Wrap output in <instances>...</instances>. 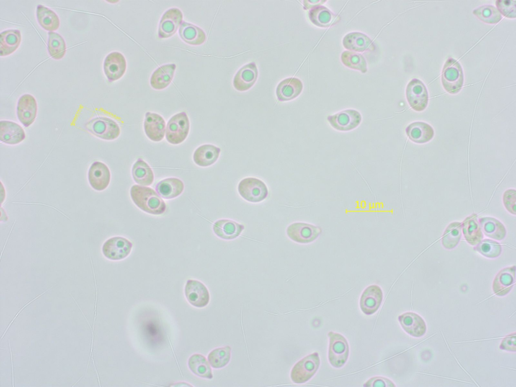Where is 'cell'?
<instances>
[{"label":"cell","instance_id":"1","mask_svg":"<svg viewBox=\"0 0 516 387\" xmlns=\"http://www.w3.org/2000/svg\"><path fill=\"white\" fill-rule=\"evenodd\" d=\"M131 198L136 205L143 211L153 215L164 213L166 206L164 201L153 189L137 184L132 186Z\"/></svg>","mask_w":516,"mask_h":387},{"label":"cell","instance_id":"2","mask_svg":"<svg viewBox=\"0 0 516 387\" xmlns=\"http://www.w3.org/2000/svg\"><path fill=\"white\" fill-rule=\"evenodd\" d=\"M441 82L445 90L450 94L458 93L463 85L464 75L460 63L453 58L445 62L441 73Z\"/></svg>","mask_w":516,"mask_h":387},{"label":"cell","instance_id":"3","mask_svg":"<svg viewBox=\"0 0 516 387\" xmlns=\"http://www.w3.org/2000/svg\"><path fill=\"white\" fill-rule=\"evenodd\" d=\"M330 342L328 358L335 368L342 367L346 362L349 354V347L346 339L341 334L330 332L328 334Z\"/></svg>","mask_w":516,"mask_h":387},{"label":"cell","instance_id":"4","mask_svg":"<svg viewBox=\"0 0 516 387\" xmlns=\"http://www.w3.org/2000/svg\"><path fill=\"white\" fill-rule=\"evenodd\" d=\"M189 120L185 112L178 113L168 120L166 131V139L168 143L177 145L183 142L189 131Z\"/></svg>","mask_w":516,"mask_h":387},{"label":"cell","instance_id":"5","mask_svg":"<svg viewBox=\"0 0 516 387\" xmlns=\"http://www.w3.org/2000/svg\"><path fill=\"white\" fill-rule=\"evenodd\" d=\"M320 365L318 353L309 354L296 363L291 371V378L296 383L309 380L316 372Z\"/></svg>","mask_w":516,"mask_h":387},{"label":"cell","instance_id":"6","mask_svg":"<svg viewBox=\"0 0 516 387\" xmlns=\"http://www.w3.org/2000/svg\"><path fill=\"white\" fill-rule=\"evenodd\" d=\"M86 129L95 136L106 140H113L120 135V130L117 123L106 117H97L86 124Z\"/></svg>","mask_w":516,"mask_h":387},{"label":"cell","instance_id":"7","mask_svg":"<svg viewBox=\"0 0 516 387\" xmlns=\"http://www.w3.org/2000/svg\"><path fill=\"white\" fill-rule=\"evenodd\" d=\"M238 190L244 199L252 203L263 201L268 194L265 183L253 177L246 178L241 180L238 184Z\"/></svg>","mask_w":516,"mask_h":387},{"label":"cell","instance_id":"8","mask_svg":"<svg viewBox=\"0 0 516 387\" xmlns=\"http://www.w3.org/2000/svg\"><path fill=\"white\" fill-rule=\"evenodd\" d=\"M318 226L303 222H296L287 229L288 236L293 241L300 243H309L316 239L321 233Z\"/></svg>","mask_w":516,"mask_h":387},{"label":"cell","instance_id":"9","mask_svg":"<svg viewBox=\"0 0 516 387\" xmlns=\"http://www.w3.org/2000/svg\"><path fill=\"white\" fill-rule=\"evenodd\" d=\"M406 94L407 101L412 109L417 111L425 109L428 104V94L426 87L420 80H411L407 85Z\"/></svg>","mask_w":516,"mask_h":387},{"label":"cell","instance_id":"10","mask_svg":"<svg viewBox=\"0 0 516 387\" xmlns=\"http://www.w3.org/2000/svg\"><path fill=\"white\" fill-rule=\"evenodd\" d=\"M183 14L177 8H172L162 16L158 30V37L167 38L172 36L182 23Z\"/></svg>","mask_w":516,"mask_h":387},{"label":"cell","instance_id":"11","mask_svg":"<svg viewBox=\"0 0 516 387\" xmlns=\"http://www.w3.org/2000/svg\"><path fill=\"white\" fill-rule=\"evenodd\" d=\"M327 120L335 129L345 132L356 128L360 123L362 117L357 110L347 109L328 116Z\"/></svg>","mask_w":516,"mask_h":387},{"label":"cell","instance_id":"12","mask_svg":"<svg viewBox=\"0 0 516 387\" xmlns=\"http://www.w3.org/2000/svg\"><path fill=\"white\" fill-rule=\"evenodd\" d=\"M133 244L127 239L115 236L108 239L102 246L104 256L111 260H120L130 253Z\"/></svg>","mask_w":516,"mask_h":387},{"label":"cell","instance_id":"13","mask_svg":"<svg viewBox=\"0 0 516 387\" xmlns=\"http://www.w3.org/2000/svg\"><path fill=\"white\" fill-rule=\"evenodd\" d=\"M126 69V59L119 52L114 51L109 53L104 60V72L110 82L121 78L124 74Z\"/></svg>","mask_w":516,"mask_h":387},{"label":"cell","instance_id":"14","mask_svg":"<svg viewBox=\"0 0 516 387\" xmlns=\"http://www.w3.org/2000/svg\"><path fill=\"white\" fill-rule=\"evenodd\" d=\"M185 295L190 304L197 307L206 306L210 300L208 289L198 280L187 281L184 289Z\"/></svg>","mask_w":516,"mask_h":387},{"label":"cell","instance_id":"15","mask_svg":"<svg viewBox=\"0 0 516 387\" xmlns=\"http://www.w3.org/2000/svg\"><path fill=\"white\" fill-rule=\"evenodd\" d=\"M383 299L381 288L376 285L368 286L362 292L360 299V307L366 315L374 313L380 307Z\"/></svg>","mask_w":516,"mask_h":387},{"label":"cell","instance_id":"16","mask_svg":"<svg viewBox=\"0 0 516 387\" xmlns=\"http://www.w3.org/2000/svg\"><path fill=\"white\" fill-rule=\"evenodd\" d=\"M37 112V104L33 96L26 94L19 99L17 106V115L19 121L25 127L34 121Z\"/></svg>","mask_w":516,"mask_h":387},{"label":"cell","instance_id":"17","mask_svg":"<svg viewBox=\"0 0 516 387\" xmlns=\"http://www.w3.org/2000/svg\"><path fill=\"white\" fill-rule=\"evenodd\" d=\"M110 172L106 164L94 162L89 168L88 173L89 182L91 187L98 191L104 190L110 181Z\"/></svg>","mask_w":516,"mask_h":387},{"label":"cell","instance_id":"18","mask_svg":"<svg viewBox=\"0 0 516 387\" xmlns=\"http://www.w3.org/2000/svg\"><path fill=\"white\" fill-rule=\"evenodd\" d=\"M165 121L158 114L147 112L144 122V127L147 137L154 142L161 141L164 137Z\"/></svg>","mask_w":516,"mask_h":387},{"label":"cell","instance_id":"19","mask_svg":"<svg viewBox=\"0 0 516 387\" xmlns=\"http://www.w3.org/2000/svg\"><path fill=\"white\" fill-rule=\"evenodd\" d=\"M404 331L414 337H420L426 333V326L423 319L413 312H405L398 317Z\"/></svg>","mask_w":516,"mask_h":387},{"label":"cell","instance_id":"20","mask_svg":"<svg viewBox=\"0 0 516 387\" xmlns=\"http://www.w3.org/2000/svg\"><path fill=\"white\" fill-rule=\"evenodd\" d=\"M258 71L254 62H250L242 67L235 75L233 86L238 91H244L250 89L255 82Z\"/></svg>","mask_w":516,"mask_h":387},{"label":"cell","instance_id":"21","mask_svg":"<svg viewBox=\"0 0 516 387\" xmlns=\"http://www.w3.org/2000/svg\"><path fill=\"white\" fill-rule=\"evenodd\" d=\"M26 137L23 128L19 124L9 120L0 122L1 141L9 145H16Z\"/></svg>","mask_w":516,"mask_h":387},{"label":"cell","instance_id":"22","mask_svg":"<svg viewBox=\"0 0 516 387\" xmlns=\"http://www.w3.org/2000/svg\"><path fill=\"white\" fill-rule=\"evenodd\" d=\"M176 64L162 65L154 71L150 80L151 87L155 90H162L171 83L174 77Z\"/></svg>","mask_w":516,"mask_h":387},{"label":"cell","instance_id":"23","mask_svg":"<svg viewBox=\"0 0 516 387\" xmlns=\"http://www.w3.org/2000/svg\"><path fill=\"white\" fill-rule=\"evenodd\" d=\"M303 84L296 78H287L281 81L276 89V95L280 101L294 99L301 92Z\"/></svg>","mask_w":516,"mask_h":387},{"label":"cell","instance_id":"24","mask_svg":"<svg viewBox=\"0 0 516 387\" xmlns=\"http://www.w3.org/2000/svg\"><path fill=\"white\" fill-rule=\"evenodd\" d=\"M244 227L235 221L229 219H220L216 221L213 226L214 233L219 237L226 240L238 237Z\"/></svg>","mask_w":516,"mask_h":387},{"label":"cell","instance_id":"25","mask_svg":"<svg viewBox=\"0 0 516 387\" xmlns=\"http://www.w3.org/2000/svg\"><path fill=\"white\" fill-rule=\"evenodd\" d=\"M515 266L501 270L495 277L493 290L498 295H504L511 289L515 282Z\"/></svg>","mask_w":516,"mask_h":387},{"label":"cell","instance_id":"26","mask_svg":"<svg viewBox=\"0 0 516 387\" xmlns=\"http://www.w3.org/2000/svg\"><path fill=\"white\" fill-rule=\"evenodd\" d=\"M408 138L417 143H424L431 140L434 136L433 128L428 124L421 122H414L406 128Z\"/></svg>","mask_w":516,"mask_h":387},{"label":"cell","instance_id":"27","mask_svg":"<svg viewBox=\"0 0 516 387\" xmlns=\"http://www.w3.org/2000/svg\"><path fill=\"white\" fill-rule=\"evenodd\" d=\"M184 183L180 179L171 177L159 181L156 185L157 192L162 198L171 199L179 196L183 191Z\"/></svg>","mask_w":516,"mask_h":387},{"label":"cell","instance_id":"28","mask_svg":"<svg viewBox=\"0 0 516 387\" xmlns=\"http://www.w3.org/2000/svg\"><path fill=\"white\" fill-rule=\"evenodd\" d=\"M179 35L185 43L192 45H200L206 40L205 32L192 24L182 22L179 28Z\"/></svg>","mask_w":516,"mask_h":387},{"label":"cell","instance_id":"29","mask_svg":"<svg viewBox=\"0 0 516 387\" xmlns=\"http://www.w3.org/2000/svg\"><path fill=\"white\" fill-rule=\"evenodd\" d=\"M221 149L213 145L205 144L199 147L194 152L195 163L201 167H207L214 164L218 159Z\"/></svg>","mask_w":516,"mask_h":387},{"label":"cell","instance_id":"30","mask_svg":"<svg viewBox=\"0 0 516 387\" xmlns=\"http://www.w3.org/2000/svg\"><path fill=\"white\" fill-rule=\"evenodd\" d=\"M343 44L347 49L358 52L373 50L374 48L371 39L364 34L358 32L346 35L343 39Z\"/></svg>","mask_w":516,"mask_h":387},{"label":"cell","instance_id":"31","mask_svg":"<svg viewBox=\"0 0 516 387\" xmlns=\"http://www.w3.org/2000/svg\"><path fill=\"white\" fill-rule=\"evenodd\" d=\"M21 41V34L17 29H8L0 34V55L5 56L13 53Z\"/></svg>","mask_w":516,"mask_h":387},{"label":"cell","instance_id":"32","mask_svg":"<svg viewBox=\"0 0 516 387\" xmlns=\"http://www.w3.org/2000/svg\"><path fill=\"white\" fill-rule=\"evenodd\" d=\"M308 16L313 24L321 27L330 26L339 20L338 16L326 7L320 5L312 8L308 12Z\"/></svg>","mask_w":516,"mask_h":387},{"label":"cell","instance_id":"33","mask_svg":"<svg viewBox=\"0 0 516 387\" xmlns=\"http://www.w3.org/2000/svg\"><path fill=\"white\" fill-rule=\"evenodd\" d=\"M462 224L464 237L469 244L476 245L482 240L483 235L476 215L467 217Z\"/></svg>","mask_w":516,"mask_h":387},{"label":"cell","instance_id":"34","mask_svg":"<svg viewBox=\"0 0 516 387\" xmlns=\"http://www.w3.org/2000/svg\"><path fill=\"white\" fill-rule=\"evenodd\" d=\"M36 17L39 25L49 32L55 31L59 28L60 21L57 15L46 7L38 5L36 9Z\"/></svg>","mask_w":516,"mask_h":387},{"label":"cell","instance_id":"35","mask_svg":"<svg viewBox=\"0 0 516 387\" xmlns=\"http://www.w3.org/2000/svg\"><path fill=\"white\" fill-rule=\"evenodd\" d=\"M479 223L487 236L497 240H501L505 237V227L498 220L492 217H483L479 220Z\"/></svg>","mask_w":516,"mask_h":387},{"label":"cell","instance_id":"36","mask_svg":"<svg viewBox=\"0 0 516 387\" xmlns=\"http://www.w3.org/2000/svg\"><path fill=\"white\" fill-rule=\"evenodd\" d=\"M132 173L134 181L140 185L148 186L153 182L154 176L152 169L141 158L133 165Z\"/></svg>","mask_w":516,"mask_h":387},{"label":"cell","instance_id":"37","mask_svg":"<svg viewBox=\"0 0 516 387\" xmlns=\"http://www.w3.org/2000/svg\"><path fill=\"white\" fill-rule=\"evenodd\" d=\"M188 365L196 375L203 378H212L211 368L205 357L202 355L195 354L191 356L188 359Z\"/></svg>","mask_w":516,"mask_h":387},{"label":"cell","instance_id":"38","mask_svg":"<svg viewBox=\"0 0 516 387\" xmlns=\"http://www.w3.org/2000/svg\"><path fill=\"white\" fill-rule=\"evenodd\" d=\"M47 50L50 56L55 59H60L66 52V44L64 39L58 33L48 32Z\"/></svg>","mask_w":516,"mask_h":387},{"label":"cell","instance_id":"39","mask_svg":"<svg viewBox=\"0 0 516 387\" xmlns=\"http://www.w3.org/2000/svg\"><path fill=\"white\" fill-rule=\"evenodd\" d=\"M462 223L453 222L445 229L442 235L441 242L443 247L448 249L455 247L461 237Z\"/></svg>","mask_w":516,"mask_h":387},{"label":"cell","instance_id":"40","mask_svg":"<svg viewBox=\"0 0 516 387\" xmlns=\"http://www.w3.org/2000/svg\"><path fill=\"white\" fill-rule=\"evenodd\" d=\"M231 347L226 346L212 350L208 355V359L214 368H221L225 366L230 361Z\"/></svg>","mask_w":516,"mask_h":387},{"label":"cell","instance_id":"41","mask_svg":"<svg viewBox=\"0 0 516 387\" xmlns=\"http://www.w3.org/2000/svg\"><path fill=\"white\" fill-rule=\"evenodd\" d=\"M341 57L343 63L347 67L359 70L363 73L367 72V63L362 54L346 50L342 52Z\"/></svg>","mask_w":516,"mask_h":387},{"label":"cell","instance_id":"42","mask_svg":"<svg viewBox=\"0 0 516 387\" xmlns=\"http://www.w3.org/2000/svg\"><path fill=\"white\" fill-rule=\"evenodd\" d=\"M473 13L481 21L490 24H497L502 19L498 9L491 5L481 6L474 9Z\"/></svg>","mask_w":516,"mask_h":387},{"label":"cell","instance_id":"43","mask_svg":"<svg viewBox=\"0 0 516 387\" xmlns=\"http://www.w3.org/2000/svg\"><path fill=\"white\" fill-rule=\"evenodd\" d=\"M474 249L488 258L497 257L501 252V247L499 243L488 239L481 240Z\"/></svg>","mask_w":516,"mask_h":387},{"label":"cell","instance_id":"44","mask_svg":"<svg viewBox=\"0 0 516 387\" xmlns=\"http://www.w3.org/2000/svg\"><path fill=\"white\" fill-rule=\"evenodd\" d=\"M515 1H497L496 5L498 10L503 16L509 18H515ZM500 13V14H501Z\"/></svg>","mask_w":516,"mask_h":387},{"label":"cell","instance_id":"45","mask_svg":"<svg viewBox=\"0 0 516 387\" xmlns=\"http://www.w3.org/2000/svg\"><path fill=\"white\" fill-rule=\"evenodd\" d=\"M516 191L514 189H509L505 191L503 196V204L510 213L514 215L516 213L515 202Z\"/></svg>","mask_w":516,"mask_h":387},{"label":"cell","instance_id":"46","mask_svg":"<svg viewBox=\"0 0 516 387\" xmlns=\"http://www.w3.org/2000/svg\"><path fill=\"white\" fill-rule=\"evenodd\" d=\"M364 386H395L394 383L389 379L381 377L375 376L370 378L364 384Z\"/></svg>","mask_w":516,"mask_h":387},{"label":"cell","instance_id":"47","mask_svg":"<svg viewBox=\"0 0 516 387\" xmlns=\"http://www.w3.org/2000/svg\"><path fill=\"white\" fill-rule=\"evenodd\" d=\"M326 1L318 0V1H304V8L305 9H308L312 8L315 6H319L323 3H325Z\"/></svg>","mask_w":516,"mask_h":387}]
</instances>
